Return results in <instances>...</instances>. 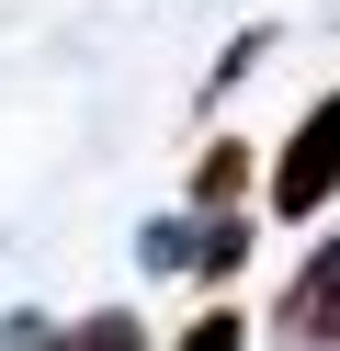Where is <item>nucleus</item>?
<instances>
[{
    "instance_id": "nucleus-1",
    "label": "nucleus",
    "mask_w": 340,
    "mask_h": 351,
    "mask_svg": "<svg viewBox=\"0 0 340 351\" xmlns=\"http://www.w3.org/2000/svg\"><path fill=\"white\" fill-rule=\"evenodd\" d=\"M329 193H340V91H317L306 114H295L284 159H272V215H295V227H306Z\"/></svg>"
},
{
    "instance_id": "nucleus-2",
    "label": "nucleus",
    "mask_w": 340,
    "mask_h": 351,
    "mask_svg": "<svg viewBox=\"0 0 340 351\" xmlns=\"http://www.w3.org/2000/svg\"><path fill=\"white\" fill-rule=\"evenodd\" d=\"M272 340L284 351H340V238H317V250L295 261L284 306H272Z\"/></svg>"
},
{
    "instance_id": "nucleus-3",
    "label": "nucleus",
    "mask_w": 340,
    "mask_h": 351,
    "mask_svg": "<svg viewBox=\"0 0 340 351\" xmlns=\"http://www.w3.org/2000/svg\"><path fill=\"white\" fill-rule=\"evenodd\" d=\"M238 261H249V227H238V215H204V227H193V272H238Z\"/></svg>"
},
{
    "instance_id": "nucleus-4",
    "label": "nucleus",
    "mask_w": 340,
    "mask_h": 351,
    "mask_svg": "<svg viewBox=\"0 0 340 351\" xmlns=\"http://www.w3.org/2000/svg\"><path fill=\"white\" fill-rule=\"evenodd\" d=\"M68 351H148V328H136L125 306H102V317H80V328H68Z\"/></svg>"
},
{
    "instance_id": "nucleus-5",
    "label": "nucleus",
    "mask_w": 340,
    "mask_h": 351,
    "mask_svg": "<svg viewBox=\"0 0 340 351\" xmlns=\"http://www.w3.org/2000/svg\"><path fill=\"white\" fill-rule=\"evenodd\" d=\"M136 261H148V272H193V227H181V215H159V227L136 238Z\"/></svg>"
},
{
    "instance_id": "nucleus-6",
    "label": "nucleus",
    "mask_w": 340,
    "mask_h": 351,
    "mask_svg": "<svg viewBox=\"0 0 340 351\" xmlns=\"http://www.w3.org/2000/svg\"><path fill=\"white\" fill-rule=\"evenodd\" d=\"M181 351H249V317H238V306H216V317L181 328Z\"/></svg>"
},
{
    "instance_id": "nucleus-7",
    "label": "nucleus",
    "mask_w": 340,
    "mask_h": 351,
    "mask_svg": "<svg viewBox=\"0 0 340 351\" xmlns=\"http://www.w3.org/2000/svg\"><path fill=\"white\" fill-rule=\"evenodd\" d=\"M238 182H249V159H238V147H216V159L193 170V204H227V193H238Z\"/></svg>"
},
{
    "instance_id": "nucleus-8",
    "label": "nucleus",
    "mask_w": 340,
    "mask_h": 351,
    "mask_svg": "<svg viewBox=\"0 0 340 351\" xmlns=\"http://www.w3.org/2000/svg\"><path fill=\"white\" fill-rule=\"evenodd\" d=\"M0 351H68V328H45V317H0Z\"/></svg>"
}]
</instances>
